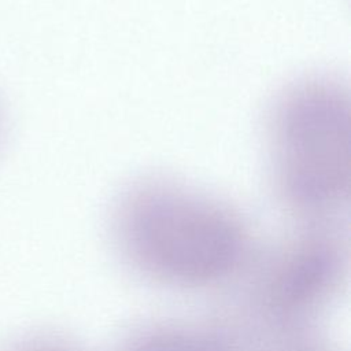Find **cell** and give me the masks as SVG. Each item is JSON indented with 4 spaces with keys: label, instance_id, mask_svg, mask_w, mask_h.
I'll return each instance as SVG.
<instances>
[{
    "label": "cell",
    "instance_id": "1",
    "mask_svg": "<svg viewBox=\"0 0 351 351\" xmlns=\"http://www.w3.org/2000/svg\"><path fill=\"white\" fill-rule=\"evenodd\" d=\"M110 232L121 261L134 274L178 291L239 282L258 251L237 208L160 177L136 181L121 192Z\"/></svg>",
    "mask_w": 351,
    "mask_h": 351
},
{
    "label": "cell",
    "instance_id": "2",
    "mask_svg": "<svg viewBox=\"0 0 351 351\" xmlns=\"http://www.w3.org/2000/svg\"><path fill=\"white\" fill-rule=\"evenodd\" d=\"M273 189L300 223H340L350 200V100L329 77L288 86L267 121Z\"/></svg>",
    "mask_w": 351,
    "mask_h": 351
},
{
    "label": "cell",
    "instance_id": "3",
    "mask_svg": "<svg viewBox=\"0 0 351 351\" xmlns=\"http://www.w3.org/2000/svg\"><path fill=\"white\" fill-rule=\"evenodd\" d=\"M348 273V239L341 225L299 223L256 251L233 310L262 324L314 326L344 292Z\"/></svg>",
    "mask_w": 351,
    "mask_h": 351
},
{
    "label": "cell",
    "instance_id": "4",
    "mask_svg": "<svg viewBox=\"0 0 351 351\" xmlns=\"http://www.w3.org/2000/svg\"><path fill=\"white\" fill-rule=\"evenodd\" d=\"M117 351H234L221 318L203 322L159 321L132 330Z\"/></svg>",
    "mask_w": 351,
    "mask_h": 351
},
{
    "label": "cell",
    "instance_id": "5",
    "mask_svg": "<svg viewBox=\"0 0 351 351\" xmlns=\"http://www.w3.org/2000/svg\"><path fill=\"white\" fill-rule=\"evenodd\" d=\"M234 351H339L314 326H280L250 319L233 308L221 317Z\"/></svg>",
    "mask_w": 351,
    "mask_h": 351
},
{
    "label": "cell",
    "instance_id": "6",
    "mask_svg": "<svg viewBox=\"0 0 351 351\" xmlns=\"http://www.w3.org/2000/svg\"><path fill=\"white\" fill-rule=\"evenodd\" d=\"M3 351H86L77 343L58 335H29L10 343Z\"/></svg>",
    "mask_w": 351,
    "mask_h": 351
}]
</instances>
